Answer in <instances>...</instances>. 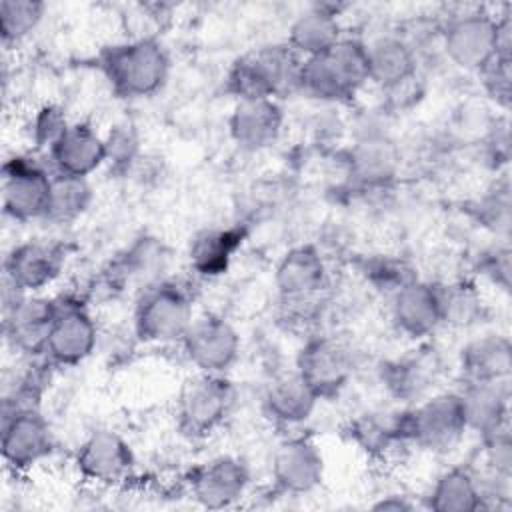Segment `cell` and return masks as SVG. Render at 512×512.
<instances>
[{
  "instance_id": "cell-1",
  "label": "cell",
  "mask_w": 512,
  "mask_h": 512,
  "mask_svg": "<svg viewBox=\"0 0 512 512\" xmlns=\"http://www.w3.org/2000/svg\"><path fill=\"white\" fill-rule=\"evenodd\" d=\"M510 30V14L494 16L484 8H470L440 26V44L452 64L480 74L494 58L510 60Z\"/></svg>"
},
{
  "instance_id": "cell-2",
  "label": "cell",
  "mask_w": 512,
  "mask_h": 512,
  "mask_svg": "<svg viewBox=\"0 0 512 512\" xmlns=\"http://www.w3.org/2000/svg\"><path fill=\"white\" fill-rule=\"evenodd\" d=\"M98 66L120 98H148L168 80L170 54L154 36H136L102 48Z\"/></svg>"
},
{
  "instance_id": "cell-3",
  "label": "cell",
  "mask_w": 512,
  "mask_h": 512,
  "mask_svg": "<svg viewBox=\"0 0 512 512\" xmlns=\"http://www.w3.org/2000/svg\"><path fill=\"white\" fill-rule=\"evenodd\" d=\"M304 58L286 42L256 48L230 66L226 90L236 100L282 98L300 92V72Z\"/></svg>"
},
{
  "instance_id": "cell-4",
  "label": "cell",
  "mask_w": 512,
  "mask_h": 512,
  "mask_svg": "<svg viewBox=\"0 0 512 512\" xmlns=\"http://www.w3.org/2000/svg\"><path fill=\"white\" fill-rule=\"evenodd\" d=\"M368 82L366 44L358 38L342 36L328 50L304 58L300 72V92L324 102H344L358 94Z\"/></svg>"
},
{
  "instance_id": "cell-5",
  "label": "cell",
  "mask_w": 512,
  "mask_h": 512,
  "mask_svg": "<svg viewBox=\"0 0 512 512\" xmlns=\"http://www.w3.org/2000/svg\"><path fill=\"white\" fill-rule=\"evenodd\" d=\"M194 320L192 294L176 280H156L142 288L132 316V328L140 342L172 344L184 338Z\"/></svg>"
},
{
  "instance_id": "cell-6",
  "label": "cell",
  "mask_w": 512,
  "mask_h": 512,
  "mask_svg": "<svg viewBox=\"0 0 512 512\" xmlns=\"http://www.w3.org/2000/svg\"><path fill=\"white\" fill-rule=\"evenodd\" d=\"M400 440L430 452L454 448L464 432L466 414L460 392H438L396 412Z\"/></svg>"
},
{
  "instance_id": "cell-7",
  "label": "cell",
  "mask_w": 512,
  "mask_h": 512,
  "mask_svg": "<svg viewBox=\"0 0 512 512\" xmlns=\"http://www.w3.org/2000/svg\"><path fill=\"white\" fill-rule=\"evenodd\" d=\"M236 400L234 384L226 374L196 372L184 380L176 400V422L184 436L206 438L230 416Z\"/></svg>"
},
{
  "instance_id": "cell-8",
  "label": "cell",
  "mask_w": 512,
  "mask_h": 512,
  "mask_svg": "<svg viewBox=\"0 0 512 512\" xmlns=\"http://www.w3.org/2000/svg\"><path fill=\"white\" fill-rule=\"evenodd\" d=\"M98 344V324L88 304L78 296L56 298V314L48 332L44 360L50 366L72 368L88 360Z\"/></svg>"
},
{
  "instance_id": "cell-9",
  "label": "cell",
  "mask_w": 512,
  "mask_h": 512,
  "mask_svg": "<svg viewBox=\"0 0 512 512\" xmlns=\"http://www.w3.org/2000/svg\"><path fill=\"white\" fill-rule=\"evenodd\" d=\"M52 172L28 154H14L2 166V208L16 222L44 220Z\"/></svg>"
},
{
  "instance_id": "cell-10",
  "label": "cell",
  "mask_w": 512,
  "mask_h": 512,
  "mask_svg": "<svg viewBox=\"0 0 512 512\" xmlns=\"http://www.w3.org/2000/svg\"><path fill=\"white\" fill-rule=\"evenodd\" d=\"M2 460L14 472L30 470L54 450V434L38 406L4 408L0 432Z\"/></svg>"
},
{
  "instance_id": "cell-11",
  "label": "cell",
  "mask_w": 512,
  "mask_h": 512,
  "mask_svg": "<svg viewBox=\"0 0 512 512\" xmlns=\"http://www.w3.org/2000/svg\"><path fill=\"white\" fill-rule=\"evenodd\" d=\"M184 356L196 372L226 374L240 356V334L230 320L218 314L194 318L180 340Z\"/></svg>"
},
{
  "instance_id": "cell-12",
  "label": "cell",
  "mask_w": 512,
  "mask_h": 512,
  "mask_svg": "<svg viewBox=\"0 0 512 512\" xmlns=\"http://www.w3.org/2000/svg\"><path fill=\"white\" fill-rule=\"evenodd\" d=\"M294 370L320 400L334 398L352 376V352L336 336L316 334L300 348Z\"/></svg>"
},
{
  "instance_id": "cell-13",
  "label": "cell",
  "mask_w": 512,
  "mask_h": 512,
  "mask_svg": "<svg viewBox=\"0 0 512 512\" xmlns=\"http://www.w3.org/2000/svg\"><path fill=\"white\" fill-rule=\"evenodd\" d=\"M74 464L84 480L98 486H118L132 476L136 456L120 432L98 428L80 442Z\"/></svg>"
},
{
  "instance_id": "cell-14",
  "label": "cell",
  "mask_w": 512,
  "mask_h": 512,
  "mask_svg": "<svg viewBox=\"0 0 512 512\" xmlns=\"http://www.w3.org/2000/svg\"><path fill=\"white\" fill-rule=\"evenodd\" d=\"M190 496L204 508H230L242 500L248 490L250 474L236 456H214L194 466L186 478Z\"/></svg>"
},
{
  "instance_id": "cell-15",
  "label": "cell",
  "mask_w": 512,
  "mask_h": 512,
  "mask_svg": "<svg viewBox=\"0 0 512 512\" xmlns=\"http://www.w3.org/2000/svg\"><path fill=\"white\" fill-rule=\"evenodd\" d=\"M270 476L282 494H310L324 478V456L308 436H290L276 446Z\"/></svg>"
},
{
  "instance_id": "cell-16",
  "label": "cell",
  "mask_w": 512,
  "mask_h": 512,
  "mask_svg": "<svg viewBox=\"0 0 512 512\" xmlns=\"http://www.w3.org/2000/svg\"><path fill=\"white\" fill-rule=\"evenodd\" d=\"M66 250L58 242L26 240L4 258V280L26 294H38L64 270Z\"/></svg>"
},
{
  "instance_id": "cell-17",
  "label": "cell",
  "mask_w": 512,
  "mask_h": 512,
  "mask_svg": "<svg viewBox=\"0 0 512 512\" xmlns=\"http://www.w3.org/2000/svg\"><path fill=\"white\" fill-rule=\"evenodd\" d=\"M56 314V298L26 294L4 310L6 342L24 358H44L48 332Z\"/></svg>"
},
{
  "instance_id": "cell-18",
  "label": "cell",
  "mask_w": 512,
  "mask_h": 512,
  "mask_svg": "<svg viewBox=\"0 0 512 512\" xmlns=\"http://www.w3.org/2000/svg\"><path fill=\"white\" fill-rule=\"evenodd\" d=\"M328 282V266L320 250L312 244L290 248L278 262L274 284L284 304L314 300Z\"/></svg>"
},
{
  "instance_id": "cell-19",
  "label": "cell",
  "mask_w": 512,
  "mask_h": 512,
  "mask_svg": "<svg viewBox=\"0 0 512 512\" xmlns=\"http://www.w3.org/2000/svg\"><path fill=\"white\" fill-rule=\"evenodd\" d=\"M284 128V110L274 98L236 100L228 118L234 144L246 152H258L274 144Z\"/></svg>"
},
{
  "instance_id": "cell-20",
  "label": "cell",
  "mask_w": 512,
  "mask_h": 512,
  "mask_svg": "<svg viewBox=\"0 0 512 512\" xmlns=\"http://www.w3.org/2000/svg\"><path fill=\"white\" fill-rule=\"evenodd\" d=\"M52 172L88 178L106 164V142L96 128L86 122H70L60 138L48 148Z\"/></svg>"
},
{
  "instance_id": "cell-21",
  "label": "cell",
  "mask_w": 512,
  "mask_h": 512,
  "mask_svg": "<svg viewBox=\"0 0 512 512\" xmlns=\"http://www.w3.org/2000/svg\"><path fill=\"white\" fill-rule=\"evenodd\" d=\"M390 316L396 330L412 340H424L442 326L436 284L414 278L392 294Z\"/></svg>"
},
{
  "instance_id": "cell-22",
  "label": "cell",
  "mask_w": 512,
  "mask_h": 512,
  "mask_svg": "<svg viewBox=\"0 0 512 512\" xmlns=\"http://www.w3.org/2000/svg\"><path fill=\"white\" fill-rule=\"evenodd\" d=\"M440 376V360L434 348L410 350L382 366V382L386 390L402 402H418L436 386Z\"/></svg>"
},
{
  "instance_id": "cell-23",
  "label": "cell",
  "mask_w": 512,
  "mask_h": 512,
  "mask_svg": "<svg viewBox=\"0 0 512 512\" xmlns=\"http://www.w3.org/2000/svg\"><path fill=\"white\" fill-rule=\"evenodd\" d=\"M366 44L368 82L382 90L396 88L416 78L418 56L414 46L400 34H382Z\"/></svg>"
},
{
  "instance_id": "cell-24",
  "label": "cell",
  "mask_w": 512,
  "mask_h": 512,
  "mask_svg": "<svg viewBox=\"0 0 512 512\" xmlns=\"http://www.w3.org/2000/svg\"><path fill=\"white\" fill-rule=\"evenodd\" d=\"M466 426L482 438L508 428L510 380L464 382L460 390Z\"/></svg>"
},
{
  "instance_id": "cell-25",
  "label": "cell",
  "mask_w": 512,
  "mask_h": 512,
  "mask_svg": "<svg viewBox=\"0 0 512 512\" xmlns=\"http://www.w3.org/2000/svg\"><path fill=\"white\" fill-rule=\"evenodd\" d=\"M320 398L294 370L290 374L276 376L264 390L262 408L264 414L278 426H298L306 422Z\"/></svg>"
},
{
  "instance_id": "cell-26",
  "label": "cell",
  "mask_w": 512,
  "mask_h": 512,
  "mask_svg": "<svg viewBox=\"0 0 512 512\" xmlns=\"http://www.w3.org/2000/svg\"><path fill=\"white\" fill-rule=\"evenodd\" d=\"M464 382L510 380L512 346L502 334H482L470 340L460 352Z\"/></svg>"
},
{
  "instance_id": "cell-27",
  "label": "cell",
  "mask_w": 512,
  "mask_h": 512,
  "mask_svg": "<svg viewBox=\"0 0 512 512\" xmlns=\"http://www.w3.org/2000/svg\"><path fill=\"white\" fill-rule=\"evenodd\" d=\"M342 36L338 12L328 4H318L290 24L286 44L302 58H310L334 46Z\"/></svg>"
},
{
  "instance_id": "cell-28",
  "label": "cell",
  "mask_w": 512,
  "mask_h": 512,
  "mask_svg": "<svg viewBox=\"0 0 512 512\" xmlns=\"http://www.w3.org/2000/svg\"><path fill=\"white\" fill-rule=\"evenodd\" d=\"M240 228H206L194 234L188 248L190 268L200 276H218L228 270V264L242 244Z\"/></svg>"
},
{
  "instance_id": "cell-29",
  "label": "cell",
  "mask_w": 512,
  "mask_h": 512,
  "mask_svg": "<svg viewBox=\"0 0 512 512\" xmlns=\"http://www.w3.org/2000/svg\"><path fill=\"white\" fill-rule=\"evenodd\" d=\"M400 156L394 144L386 138H376L370 136L350 150V176L360 184V186H384L388 184L396 172H398Z\"/></svg>"
},
{
  "instance_id": "cell-30",
  "label": "cell",
  "mask_w": 512,
  "mask_h": 512,
  "mask_svg": "<svg viewBox=\"0 0 512 512\" xmlns=\"http://www.w3.org/2000/svg\"><path fill=\"white\" fill-rule=\"evenodd\" d=\"M428 508L436 512H476L484 508L474 470L454 466L442 472L430 488Z\"/></svg>"
},
{
  "instance_id": "cell-31",
  "label": "cell",
  "mask_w": 512,
  "mask_h": 512,
  "mask_svg": "<svg viewBox=\"0 0 512 512\" xmlns=\"http://www.w3.org/2000/svg\"><path fill=\"white\" fill-rule=\"evenodd\" d=\"M92 198L94 194L88 178L52 172V186L44 220L54 224H70L90 208Z\"/></svg>"
},
{
  "instance_id": "cell-32",
  "label": "cell",
  "mask_w": 512,
  "mask_h": 512,
  "mask_svg": "<svg viewBox=\"0 0 512 512\" xmlns=\"http://www.w3.org/2000/svg\"><path fill=\"white\" fill-rule=\"evenodd\" d=\"M436 292L442 324L464 328L480 320L484 302L474 284L464 280L436 284Z\"/></svg>"
},
{
  "instance_id": "cell-33",
  "label": "cell",
  "mask_w": 512,
  "mask_h": 512,
  "mask_svg": "<svg viewBox=\"0 0 512 512\" xmlns=\"http://www.w3.org/2000/svg\"><path fill=\"white\" fill-rule=\"evenodd\" d=\"M46 4L38 0H2L0 36L4 46H16L32 36L42 24Z\"/></svg>"
},
{
  "instance_id": "cell-34",
  "label": "cell",
  "mask_w": 512,
  "mask_h": 512,
  "mask_svg": "<svg viewBox=\"0 0 512 512\" xmlns=\"http://www.w3.org/2000/svg\"><path fill=\"white\" fill-rule=\"evenodd\" d=\"M352 440L368 454H382L400 440L396 414L366 412L350 424ZM404 444V442H402Z\"/></svg>"
},
{
  "instance_id": "cell-35",
  "label": "cell",
  "mask_w": 512,
  "mask_h": 512,
  "mask_svg": "<svg viewBox=\"0 0 512 512\" xmlns=\"http://www.w3.org/2000/svg\"><path fill=\"white\" fill-rule=\"evenodd\" d=\"M366 280L372 282L378 290H386L390 296L402 288L404 284L412 282L416 276L412 268L398 258L392 256H376L366 264Z\"/></svg>"
},
{
  "instance_id": "cell-36",
  "label": "cell",
  "mask_w": 512,
  "mask_h": 512,
  "mask_svg": "<svg viewBox=\"0 0 512 512\" xmlns=\"http://www.w3.org/2000/svg\"><path fill=\"white\" fill-rule=\"evenodd\" d=\"M68 118L64 110L56 104H44L32 120V138L38 148H48L60 138V134L68 128Z\"/></svg>"
},
{
  "instance_id": "cell-37",
  "label": "cell",
  "mask_w": 512,
  "mask_h": 512,
  "mask_svg": "<svg viewBox=\"0 0 512 512\" xmlns=\"http://www.w3.org/2000/svg\"><path fill=\"white\" fill-rule=\"evenodd\" d=\"M104 142H106V154H108L106 162L114 164L116 168L128 170L132 164L138 162L140 158L138 140L132 134V130H128V126L114 128V132H110V136H106Z\"/></svg>"
},
{
  "instance_id": "cell-38",
  "label": "cell",
  "mask_w": 512,
  "mask_h": 512,
  "mask_svg": "<svg viewBox=\"0 0 512 512\" xmlns=\"http://www.w3.org/2000/svg\"><path fill=\"white\" fill-rule=\"evenodd\" d=\"M478 212L484 222V226H490L492 230H498V226L508 228L510 222V198H508V188L504 186L502 190L496 186L490 190L480 202H478Z\"/></svg>"
},
{
  "instance_id": "cell-39",
  "label": "cell",
  "mask_w": 512,
  "mask_h": 512,
  "mask_svg": "<svg viewBox=\"0 0 512 512\" xmlns=\"http://www.w3.org/2000/svg\"><path fill=\"white\" fill-rule=\"evenodd\" d=\"M480 76L484 78V86L488 94L502 106L510 102V60H492Z\"/></svg>"
},
{
  "instance_id": "cell-40",
  "label": "cell",
  "mask_w": 512,
  "mask_h": 512,
  "mask_svg": "<svg viewBox=\"0 0 512 512\" xmlns=\"http://www.w3.org/2000/svg\"><path fill=\"white\" fill-rule=\"evenodd\" d=\"M482 274H486L492 282L508 290L510 284V250L508 246H494L492 250L482 254Z\"/></svg>"
},
{
  "instance_id": "cell-41",
  "label": "cell",
  "mask_w": 512,
  "mask_h": 512,
  "mask_svg": "<svg viewBox=\"0 0 512 512\" xmlns=\"http://www.w3.org/2000/svg\"><path fill=\"white\" fill-rule=\"evenodd\" d=\"M372 508L374 510H410L412 504L400 496H388V498H382L380 502H376Z\"/></svg>"
}]
</instances>
